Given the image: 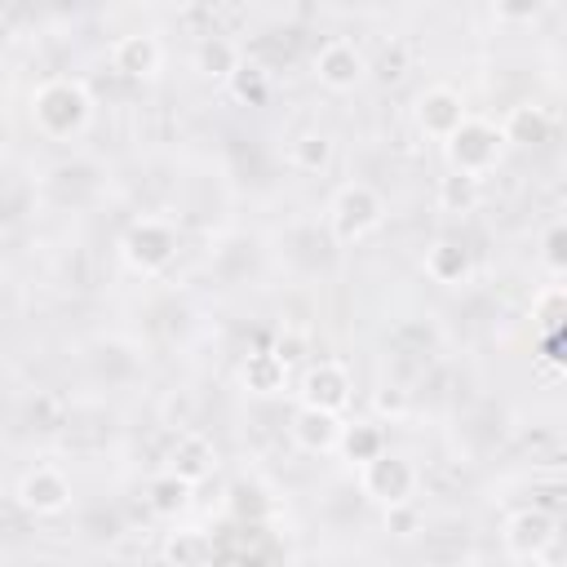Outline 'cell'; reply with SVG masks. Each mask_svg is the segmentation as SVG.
<instances>
[{"label": "cell", "mask_w": 567, "mask_h": 567, "mask_svg": "<svg viewBox=\"0 0 567 567\" xmlns=\"http://www.w3.org/2000/svg\"><path fill=\"white\" fill-rule=\"evenodd\" d=\"M540 261H545V270L554 279L567 275V226L563 221H549L545 226V235H540Z\"/></svg>", "instance_id": "cell-25"}, {"label": "cell", "mask_w": 567, "mask_h": 567, "mask_svg": "<svg viewBox=\"0 0 567 567\" xmlns=\"http://www.w3.org/2000/svg\"><path fill=\"white\" fill-rule=\"evenodd\" d=\"M385 532H390V536H412V532H421V509H416V501L390 505V509H385Z\"/></svg>", "instance_id": "cell-27"}, {"label": "cell", "mask_w": 567, "mask_h": 567, "mask_svg": "<svg viewBox=\"0 0 567 567\" xmlns=\"http://www.w3.org/2000/svg\"><path fill=\"white\" fill-rule=\"evenodd\" d=\"M332 151H337V142L328 137V133H301L292 146H288V164L297 168V173H323L328 164H332Z\"/></svg>", "instance_id": "cell-21"}, {"label": "cell", "mask_w": 567, "mask_h": 567, "mask_svg": "<svg viewBox=\"0 0 567 567\" xmlns=\"http://www.w3.org/2000/svg\"><path fill=\"white\" fill-rule=\"evenodd\" d=\"M288 434H292V443H297L306 456H328V452H337L341 416L319 412V408H297V412H292Z\"/></svg>", "instance_id": "cell-14"}, {"label": "cell", "mask_w": 567, "mask_h": 567, "mask_svg": "<svg viewBox=\"0 0 567 567\" xmlns=\"http://www.w3.org/2000/svg\"><path fill=\"white\" fill-rule=\"evenodd\" d=\"M501 18H536L540 13V4H505V9H496Z\"/></svg>", "instance_id": "cell-29"}, {"label": "cell", "mask_w": 567, "mask_h": 567, "mask_svg": "<svg viewBox=\"0 0 567 567\" xmlns=\"http://www.w3.org/2000/svg\"><path fill=\"white\" fill-rule=\"evenodd\" d=\"M385 221V199L368 182H346L328 204V230L337 244H359Z\"/></svg>", "instance_id": "cell-3"}, {"label": "cell", "mask_w": 567, "mask_h": 567, "mask_svg": "<svg viewBox=\"0 0 567 567\" xmlns=\"http://www.w3.org/2000/svg\"><path fill=\"white\" fill-rule=\"evenodd\" d=\"M403 62H408V58H403V49L394 44V53H385V75H390V80L403 75Z\"/></svg>", "instance_id": "cell-30"}, {"label": "cell", "mask_w": 567, "mask_h": 567, "mask_svg": "<svg viewBox=\"0 0 567 567\" xmlns=\"http://www.w3.org/2000/svg\"><path fill=\"white\" fill-rule=\"evenodd\" d=\"M213 558V540L199 527H177L164 536V563L168 567H208Z\"/></svg>", "instance_id": "cell-20"}, {"label": "cell", "mask_w": 567, "mask_h": 567, "mask_svg": "<svg viewBox=\"0 0 567 567\" xmlns=\"http://www.w3.org/2000/svg\"><path fill=\"white\" fill-rule=\"evenodd\" d=\"M501 137H505V146H545L554 137V115L536 102H518V106H509Z\"/></svg>", "instance_id": "cell-15"}, {"label": "cell", "mask_w": 567, "mask_h": 567, "mask_svg": "<svg viewBox=\"0 0 567 567\" xmlns=\"http://www.w3.org/2000/svg\"><path fill=\"white\" fill-rule=\"evenodd\" d=\"M563 310H567V292H563V284H549V288H540V292L532 297V319H536L540 341L563 337Z\"/></svg>", "instance_id": "cell-22"}, {"label": "cell", "mask_w": 567, "mask_h": 567, "mask_svg": "<svg viewBox=\"0 0 567 567\" xmlns=\"http://www.w3.org/2000/svg\"><path fill=\"white\" fill-rule=\"evenodd\" d=\"M177 244H182V235L168 217H137V221H128V230L120 239V257L137 275H159V270L173 266Z\"/></svg>", "instance_id": "cell-4"}, {"label": "cell", "mask_w": 567, "mask_h": 567, "mask_svg": "<svg viewBox=\"0 0 567 567\" xmlns=\"http://www.w3.org/2000/svg\"><path fill=\"white\" fill-rule=\"evenodd\" d=\"M164 470L177 474V478H186V483L195 487V483H204V478L217 470V447H213L199 430H186V434L173 439V447H168V465H164Z\"/></svg>", "instance_id": "cell-13"}, {"label": "cell", "mask_w": 567, "mask_h": 567, "mask_svg": "<svg viewBox=\"0 0 567 567\" xmlns=\"http://www.w3.org/2000/svg\"><path fill=\"white\" fill-rule=\"evenodd\" d=\"M239 385L257 399H270V394H284L288 390V368L270 354V350H252L239 359Z\"/></svg>", "instance_id": "cell-16"}, {"label": "cell", "mask_w": 567, "mask_h": 567, "mask_svg": "<svg viewBox=\"0 0 567 567\" xmlns=\"http://www.w3.org/2000/svg\"><path fill=\"white\" fill-rule=\"evenodd\" d=\"M226 93H230L239 106H261V102L270 97V75H266V66L239 62V71L226 80Z\"/></svg>", "instance_id": "cell-23"}, {"label": "cell", "mask_w": 567, "mask_h": 567, "mask_svg": "<svg viewBox=\"0 0 567 567\" xmlns=\"http://www.w3.org/2000/svg\"><path fill=\"white\" fill-rule=\"evenodd\" d=\"M190 492H195V487H190L186 478H177V474L159 470V474L146 483V509H151L155 518H177V514H186Z\"/></svg>", "instance_id": "cell-19"}, {"label": "cell", "mask_w": 567, "mask_h": 567, "mask_svg": "<svg viewBox=\"0 0 567 567\" xmlns=\"http://www.w3.org/2000/svg\"><path fill=\"white\" fill-rule=\"evenodd\" d=\"M111 66L124 80H155L164 66V44L151 31H128L111 44Z\"/></svg>", "instance_id": "cell-11"}, {"label": "cell", "mask_w": 567, "mask_h": 567, "mask_svg": "<svg viewBox=\"0 0 567 567\" xmlns=\"http://www.w3.org/2000/svg\"><path fill=\"white\" fill-rule=\"evenodd\" d=\"M501 151H505V137L492 120H478V115H465V124L443 142V159H447V173H461V177H483L501 164Z\"/></svg>", "instance_id": "cell-2"}, {"label": "cell", "mask_w": 567, "mask_h": 567, "mask_svg": "<svg viewBox=\"0 0 567 567\" xmlns=\"http://www.w3.org/2000/svg\"><path fill=\"white\" fill-rule=\"evenodd\" d=\"M239 44L235 40H226V35H204L199 44H195V71L204 75V80H213V84H226L235 71H239Z\"/></svg>", "instance_id": "cell-18"}, {"label": "cell", "mask_w": 567, "mask_h": 567, "mask_svg": "<svg viewBox=\"0 0 567 567\" xmlns=\"http://www.w3.org/2000/svg\"><path fill=\"white\" fill-rule=\"evenodd\" d=\"M554 540H558V518L540 505H523L501 523V545L509 558H545Z\"/></svg>", "instance_id": "cell-6"}, {"label": "cell", "mask_w": 567, "mask_h": 567, "mask_svg": "<svg viewBox=\"0 0 567 567\" xmlns=\"http://www.w3.org/2000/svg\"><path fill=\"white\" fill-rule=\"evenodd\" d=\"M390 443H385V430L377 425V421H341V439H337V452H341V461H350L354 470H363L368 461H377L381 452H385Z\"/></svg>", "instance_id": "cell-17"}, {"label": "cell", "mask_w": 567, "mask_h": 567, "mask_svg": "<svg viewBox=\"0 0 567 567\" xmlns=\"http://www.w3.org/2000/svg\"><path fill=\"white\" fill-rule=\"evenodd\" d=\"M297 394H301V408H319V412L341 416V412L350 408V399H354V377H350L346 363L319 359V363H310V368L301 372Z\"/></svg>", "instance_id": "cell-7"}, {"label": "cell", "mask_w": 567, "mask_h": 567, "mask_svg": "<svg viewBox=\"0 0 567 567\" xmlns=\"http://www.w3.org/2000/svg\"><path fill=\"white\" fill-rule=\"evenodd\" d=\"M421 270H425L434 284H443V288H461V284H470V275H474V252H470L465 239L439 235V239L425 248Z\"/></svg>", "instance_id": "cell-12"}, {"label": "cell", "mask_w": 567, "mask_h": 567, "mask_svg": "<svg viewBox=\"0 0 567 567\" xmlns=\"http://www.w3.org/2000/svg\"><path fill=\"white\" fill-rule=\"evenodd\" d=\"M509 567H549L545 558H509Z\"/></svg>", "instance_id": "cell-31"}, {"label": "cell", "mask_w": 567, "mask_h": 567, "mask_svg": "<svg viewBox=\"0 0 567 567\" xmlns=\"http://www.w3.org/2000/svg\"><path fill=\"white\" fill-rule=\"evenodd\" d=\"M416 483H421L416 465H412L403 452H390V447H385L377 461H368V465L359 470V487H363V496L377 501L381 509L412 501V496H416Z\"/></svg>", "instance_id": "cell-5"}, {"label": "cell", "mask_w": 567, "mask_h": 567, "mask_svg": "<svg viewBox=\"0 0 567 567\" xmlns=\"http://www.w3.org/2000/svg\"><path fill=\"white\" fill-rule=\"evenodd\" d=\"M363 75H368V58H363V49L354 40H341L337 35V40L319 44V53H315V80L328 93H350V89L363 84Z\"/></svg>", "instance_id": "cell-10"}, {"label": "cell", "mask_w": 567, "mask_h": 567, "mask_svg": "<svg viewBox=\"0 0 567 567\" xmlns=\"http://www.w3.org/2000/svg\"><path fill=\"white\" fill-rule=\"evenodd\" d=\"M465 97L452 89V84H430L416 93V106H412V120L416 128L430 137V142H447L461 124H465Z\"/></svg>", "instance_id": "cell-9"}, {"label": "cell", "mask_w": 567, "mask_h": 567, "mask_svg": "<svg viewBox=\"0 0 567 567\" xmlns=\"http://www.w3.org/2000/svg\"><path fill=\"white\" fill-rule=\"evenodd\" d=\"M270 354L292 372L297 363H306V354H310V337L301 332V328H284L279 337H275V346H270Z\"/></svg>", "instance_id": "cell-26"}, {"label": "cell", "mask_w": 567, "mask_h": 567, "mask_svg": "<svg viewBox=\"0 0 567 567\" xmlns=\"http://www.w3.org/2000/svg\"><path fill=\"white\" fill-rule=\"evenodd\" d=\"M478 199H483V190H478L474 177H461V173L439 177V208H443V213H456V217H461V213H474Z\"/></svg>", "instance_id": "cell-24"}, {"label": "cell", "mask_w": 567, "mask_h": 567, "mask_svg": "<svg viewBox=\"0 0 567 567\" xmlns=\"http://www.w3.org/2000/svg\"><path fill=\"white\" fill-rule=\"evenodd\" d=\"M13 501L35 514V518H58L71 509V478L58 470V465H31L18 487H13Z\"/></svg>", "instance_id": "cell-8"}, {"label": "cell", "mask_w": 567, "mask_h": 567, "mask_svg": "<svg viewBox=\"0 0 567 567\" xmlns=\"http://www.w3.org/2000/svg\"><path fill=\"white\" fill-rule=\"evenodd\" d=\"M408 403H412V399H408V390H403V385H381V390L372 394V408H377L381 416H403V412H408Z\"/></svg>", "instance_id": "cell-28"}, {"label": "cell", "mask_w": 567, "mask_h": 567, "mask_svg": "<svg viewBox=\"0 0 567 567\" xmlns=\"http://www.w3.org/2000/svg\"><path fill=\"white\" fill-rule=\"evenodd\" d=\"M31 120L49 142H71L93 124V93L80 75H49L31 89Z\"/></svg>", "instance_id": "cell-1"}]
</instances>
